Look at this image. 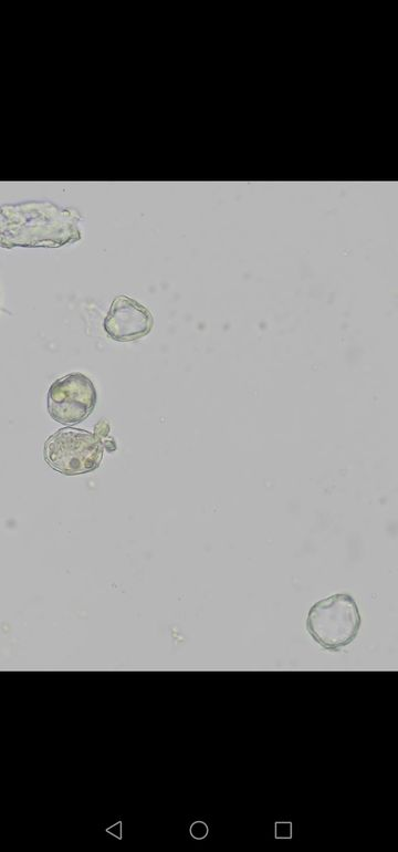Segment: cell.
<instances>
[{
    "label": "cell",
    "mask_w": 398,
    "mask_h": 852,
    "mask_svg": "<svg viewBox=\"0 0 398 852\" xmlns=\"http://www.w3.org/2000/svg\"><path fill=\"white\" fill-rule=\"evenodd\" d=\"M96 389L82 373H70L54 381L48 392V412L57 423L71 426L82 423L95 408Z\"/></svg>",
    "instance_id": "cell-3"
},
{
    "label": "cell",
    "mask_w": 398,
    "mask_h": 852,
    "mask_svg": "<svg viewBox=\"0 0 398 852\" xmlns=\"http://www.w3.org/2000/svg\"><path fill=\"white\" fill-rule=\"evenodd\" d=\"M362 617L355 599L337 593L314 603L306 616L311 637L329 652L348 646L358 635Z\"/></svg>",
    "instance_id": "cell-1"
},
{
    "label": "cell",
    "mask_w": 398,
    "mask_h": 852,
    "mask_svg": "<svg viewBox=\"0 0 398 852\" xmlns=\"http://www.w3.org/2000/svg\"><path fill=\"white\" fill-rule=\"evenodd\" d=\"M291 822H277L275 825L276 838H291Z\"/></svg>",
    "instance_id": "cell-6"
},
{
    "label": "cell",
    "mask_w": 398,
    "mask_h": 852,
    "mask_svg": "<svg viewBox=\"0 0 398 852\" xmlns=\"http://www.w3.org/2000/svg\"><path fill=\"white\" fill-rule=\"evenodd\" d=\"M103 451V441L95 433L64 427L45 440L43 457L53 470L74 476L98 468Z\"/></svg>",
    "instance_id": "cell-2"
},
{
    "label": "cell",
    "mask_w": 398,
    "mask_h": 852,
    "mask_svg": "<svg viewBox=\"0 0 398 852\" xmlns=\"http://www.w3.org/2000/svg\"><path fill=\"white\" fill-rule=\"evenodd\" d=\"M189 831L195 839H203L208 834L209 830L205 822L196 821L191 824Z\"/></svg>",
    "instance_id": "cell-5"
},
{
    "label": "cell",
    "mask_w": 398,
    "mask_h": 852,
    "mask_svg": "<svg viewBox=\"0 0 398 852\" xmlns=\"http://www.w3.org/2000/svg\"><path fill=\"white\" fill-rule=\"evenodd\" d=\"M154 325L150 311L135 299L127 295L114 298L104 320V330L108 337L125 343L147 335Z\"/></svg>",
    "instance_id": "cell-4"
},
{
    "label": "cell",
    "mask_w": 398,
    "mask_h": 852,
    "mask_svg": "<svg viewBox=\"0 0 398 852\" xmlns=\"http://www.w3.org/2000/svg\"><path fill=\"white\" fill-rule=\"evenodd\" d=\"M108 432H109L108 423L105 420H100L95 426L94 433L103 440L108 436Z\"/></svg>",
    "instance_id": "cell-7"
}]
</instances>
